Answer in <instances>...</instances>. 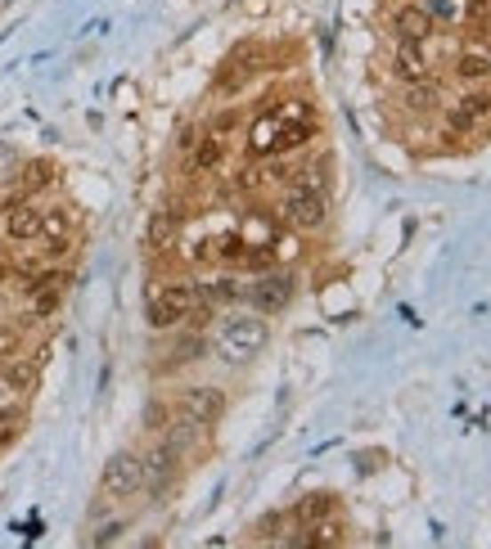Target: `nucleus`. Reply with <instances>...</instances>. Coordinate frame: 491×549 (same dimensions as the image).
<instances>
[{
  "instance_id": "nucleus-1",
  "label": "nucleus",
  "mask_w": 491,
  "mask_h": 549,
  "mask_svg": "<svg viewBox=\"0 0 491 549\" xmlns=\"http://www.w3.org/2000/svg\"><path fill=\"white\" fill-rule=\"evenodd\" d=\"M217 347L226 361H253L266 347V320L262 315H230L217 329Z\"/></svg>"
},
{
  "instance_id": "nucleus-2",
  "label": "nucleus",
  "mask_w": 491,
  "mask_h": 549,
  "mask_svg": "<svg viewBox=\"0 0 491 549\" xmlns=\"http://www.w3.org/2000/svg\"><path fill=\"white\" fill-rule=\"evenodd\" d=\"M194 306H198L194 284H163V289L149 293L145 320H149L154 329H176V324H185V320L194 315Z\"/></svg>"
},
{
  "instance_id": "nucleus-3",
  "label": "nucleus",
  "mask_w": 491,
  "mask_h": 549,
  "mask_svg": "<svg viewBox=\"0 0 491 549\" xmlns=\"http://www.w3.org/2000/svg\"><path fill=\"white\" fill-rule=\"evenodd\" d=\"M279 217H285L294 230H316L325 226V189L320 185H294L285 194V203H279Z\"/></svg>"
},
{
  "instance_id": "nucleus-4",
  "label": "nucleus",
  "mask_w": 491,
  "mask_h": 549,
  "mask_svg": "<svg viewBox=\"0 0 491 549\" xmlns=\"http://www.w3.org/2000/svg\"><path fill=\"white\" fill-rule=\"evenodd\" d=\"M100 487H104L109 500H126V496H135L140 487H145V464H140V455H131V450L113 455V459L104 464Z\"/></svg>"
},
{
  "instance_id": "nucleus-5",
  "label": "nucleus",
  "mask_w": 491,
  "mask_h": 549,
  "mask_svg": "<svg viewBox=\"0 0 491 549\" xmlns=\"http://www.w3.org/2000/svg\"><path fill=\"white\" fill-rule=\"evenodd\" d=\"M262 315H275V311H285L289 306V298H294V280H289V274H262V280L253 284V289H239Z\"/></svg>"
},
{
  "instance_id": "nucleus-6",
  "label": "nucleus",
  "mask_w": 491,
  "mask_h": 549,
  "mask_svg": "<svg viewBox=\"0 0 491 549\" xmlns=\"http://www.w3.org/2000/svg\"><path fill=\"white\" fill-rule=\"evenodd\" d=\"M253 59H262V45H235L230 54H226V63H221V73H217V86L221 91H239L253 73H257V63Z\"/></svg>"
},
{
  "instance_id": "nucleus-7",
  "label": "nucleus",
  "mask_w": 491,
  "mask_h": 549,
  "mask_svg": "<svg viewBox=\"0 0 491 549\" xmlns=\"http://www.w3.org/2000/svg\"><path fill=\"white\" fill-rule=\"evenodd\" d=\"M221 410H226V401L217 387H185V396H181V415L194 424H217Z\"/></svg>"
},
{
  "instance_id": "nucleus-8",
  "label": "nucleus",
  "mask_w": 491,
  "mask_h": 549,
  "mask_svg": "<svg viewBox=\"0 0 491 549\" xmlns=\"http://www.w3.org/2000/svg\"><path fill=\"white\" fill-rule=\"evenodd\" d=\"M487 117H491V95H482V91H469V95H460V99L451 104V113H447V126H451V131H478Z\"/></svg>"
},
{
  "instance_id": "nucleus-9",
  "label": "nucleus",
  "mask_w": 491,
  "mask_h": 549,
  "mask_svg": "<svg viewBox=\"0 0 491 549\" xmlns=\"http://www.w3.org/2000/svg\"><path fill=\"white\" fill-rule=\"evenodd\" d=\"M226 163V135L203 131L189 140V171H217Z\"/></svg>"
},
{
  "instance_id": "nucleus-10",
  "label": "nucleus",
  "mask_w": 491,
  "mask_h": 549,
  "mask_svg": "<svg viewBox=\"0 0 491 549\" xmlns=\"http://www.w3.org/2000/svg\"><path fill=\"white\" fill-rule=\"evenodd\" d=\"M5 235H10L14 243L41 239V208H32V203H14V208L5 212Z\"/></svg>"
},
{
  "instance_id": "nucleus-11",
  "label": "nucleus",
  "mask_w": 491,
  "mask_h": 549,
  "mask_svg": "<svg viewBox=\"0 0 491 549\" xmlns=\"http://www.w3.org/2000/svg\"><path fill=\"white\" fill-rule=\"evenodd\" d=\"M176 455H181V450L163 442L149 459H140V464H145V487H149V491H163V487L172 482V473H176Z\"/></svg>"
},
{
  "instance_id": "nucleus-12",
  "label": "nucleus",
  "mask_w": 491,
  "mask_h": 549,
  "mask_svg": "<svg viewBox=\"0 0 491 549\" xmlns=\"http://www.w3.org/2000/svg\"><path fill=\"white\" fill-rule=\"evenodd\" d=\"M392 68H397V77H401V82H419V77H429L424 45H419V41H397V59H392Z\"/></svg>"
},
{
  "instance_id": "nucleus-13",
  "label": "nucleus",
  "mask_w": 491,
  "mask_h": 549,
  "mask_svg": "<svg viewBox=\"0 0 491 549\" xmlns=\"http://www.w3.org/2000/svg\"><path fill=\"white\" fill-rule=\"evenodd\" d=\"M0 378L10 383L14 396H28V392L36 387V378H41V365H36V361H19V356H10V361H0Z\"/></svg>"
},
{
  "instance_id": "nucleus-14",
  "label": "nucleus",
  "mask_w": 491,
  "mask_h": 549,
  "mask_svg": "<svg viewBox=\"0 0 491 549\" xmlns=\"http://www.w3.org/2000/svg\"><path fill=\"white\" fill-rule=\"evenodd\" d=\"M397 36H401V41H419V45H424V41L433 36V14H429V10H419V5L401 10V14H397Z\"/></svg>"
},
{
  "instance_id": "nucleus-15",
  "label": "nucleus",
  "mask_w": 491,
  "mask_h": 549,
  "mask_svg": "<svg viewBox=\"0 0 491 549\" xmlns=\"http://www.w3.org/2000/svg\"><path fill=\"white\" fill-rule=\"evenodd\" d=\"M176 235H181L176 212H158V217L149 221V248H154V252H167V248L176 243Z\"/></svg>"
},
{
  "instance_id": "nucleus-16",
  "label": "nucleus",
  "mask_w": 491,
  "mask_h": 549,
  "mask_svg": "<svg viewBox=\"0 0 491 549\" xmlns=\"http://www.w3.org/2000/svg\"><path fill=\"white\" fill-rule=\"evenodd\" d=\"M334 496H311V500H302L298 509H294V522H302V531L311 527V522H320V518H334Z\"/></svg>"
},
{
  "instance_id": "nucleus-17",
  "label": "nucleus",
  "mask_w": 491,
  "mask_h": 549,
  "mask_svg": "<svg viewBox=\"0 0 491 549\" xmlns=\"http://www.w3.org/2000/svg\"><path fill=\"white\" fill-rule=\"evenodd\" d=\"M438 99H442V91H438V86H433L429 77L410 82V91H406V104H410V108H419V113H429V108H433Z\"/></svg>"
},
{
  "instance_id": "nucleus-18",
  "label": "nucleus",
  "mask_w": 491,
  "mask_h": 549,
  "mask_svg": "<svg viewBox=\"0 0 491 549\" xmlns=\"http://www.w3.org/2000/svg\"><path fill=\"white\" fill-rule=\"evenodd\" d=\"M455 73H460L464 82H482V77L491 73V59H487V54H478V50H464V54H460V63H455Z\"/></svg>"
},
{
  "instance_id": "nucleus-19",
  "label": "nucleus",
  "mask_w": 491,
  "mask_h": 549,
  "mask_svg": "<svg viewBox=\"0 0 491 549\" xmlns=\"http://www.w3.org/2000/svg\"><path fill=\"white\" fill-rule=\"evenodd\" d=\"M19 347H23V333H19V324H0V361L19 356Z\"/></svg>"
},
{
  "instance_id": "nucleus-20",
  "label": "nucleus",
  "mask_w": 491,
  "mask_h": 549,
  "mask_svg": "<svg viewBox=\"0 0 491 549\" xmlns=\"http://www.w3.org/2000/svg\"><path fill=\"white\" fill-rule=\"evenodd\" d=\"M23 185H28V189H45V185H54V167H50V163H28Z\"/></svg>"
},
{
  "instance_id": "nucleus-21",
  "label": "nucleus",
  "mask_w": 491,
  "mask_h": 549,
  "mask_svg": "<svg viewBox=\"0 0 491 549\" xmlns=\"http://www.w3.org/2000/svg\"><path fill=\"white\" fill-rule=\"evenodd\" d=\"M203 352V338H181L176 342V356H172V365H185V361H194Z\"/></svg>"
},
{
  "instance_id": "nucleus-22",
  "label": "nucleus",
  "mask_w": 491,
  "mask_h": 549,
  "mask_svg": "<svg viewBox=\"0 0 491 549\" xmlns=\"http://www.w3.org/2000/svg\"><path fill=\"white\" fill-rule=\"evenodd\" d=\"M239 126V113H221L213 126H207V131H217V135H226V131H235Z\"/></svg>"
},
{
  "instance_id": "nucleus-23",
  "label": "nucleus",
  "mask_w": 491,
  "mask_h": 549,
  "mask_svg": "<svg viewBox=\"0 0 491 549\" xmlns=\"http://www.w3.org/2000/svg\"><path fill=\"white\" fill-rule=\"evenodd\" d=\"M469 14L473 19H491V0H469Z\"/></svg>"
},
{
  "instance_id": "nucleus-24",
  "label": "nucleus",
  "mask_w": 491,
  "mask_h": 549,
  "mask_svg": "<svg viewBox=\"0 0 491 549\" xmlns=\"http://www.w3.org/2000/svg\"><path fill=\"white\" fill-rule=\"evenodd\" d=\"M433 10H438V14H447V19H451V14H455V0H433Z\"/></svg>"
},
{
  "instance_id": "nucleus-25",
  "label": "nucleus",
  "mask_w": 491,
  "mask_h": 549,
  "mask_svg": "<svg viewBox=\"0 0 491 549\" xmlns=\"http://www.w3.org/2000/svg\"><path fill=\"white\" fill-rule=\"evenodd\" d=\"M0 274H5V257H0Z\"/></svg>"
}]
</instances>
